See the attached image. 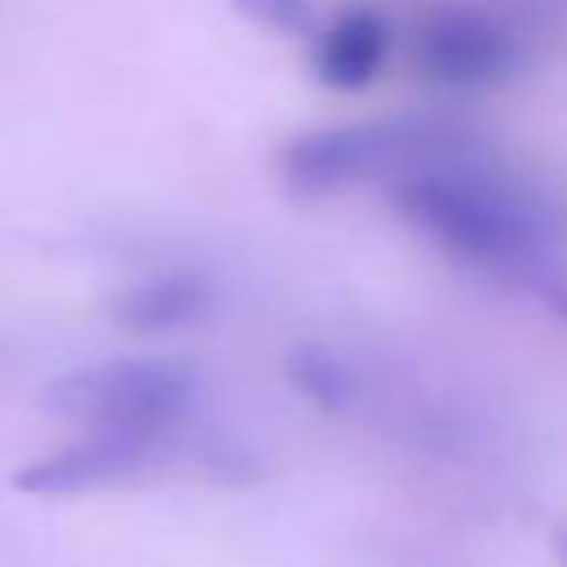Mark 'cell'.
Returning <instances> with one entry per match:
<instances>
[{
  "instance_id": "ba28073f",
  "label": "cell",
  "mask_w": 567,
  "mask_h": 567,
  "mask_svg": "<svg viewBox=\"0 0 567 567\" xmlns=\"http://www.w3.org/2000/svg\"><path fill=\"white\" fill-rule=\"evenodd\" d=\"M310 44H315L319 84H328L337 93H359L385 71V58L394 49V27L381 9L350 4L337 18H328L310 35Z\"/></svg>"
},
{
  "instance_id": "6da1fadb",
  "label": "cell",
  "mask_w": 567,
  "mask_h": 567,
  "mask_svg": "<svg viewBox=\"0 0 567 567\" xmlns=\"http://www.w3.org/2000/svg\"><path fill=\"white\" fill-rule=\"evenodd\" d=\"M390 204L416 239L518 292L563 257L558 213L518 177L470 155L456 137L394 173Z\"/></svg>"
},
{
  "instance_id": "8992f818",
  "label": "cell",
  "mask_w": 567,
  "mask_h": 567,
  "mask_svg": "<svg viewBox=\"0 0 567 567\" xmlns=\"http://www.w3.org/2000/svg\"><path fill=\"white\" fill-rule=\"evenodd\" d=\"M279 372L292 385V394L323 416H337V421L390 416L385 372L350 346H337L328 337H301L284 350Z\"/></svg>"
},
{
  "instance_id": "9c48e42d",
  "label": "cell",
  "mask_w": 567,
  "mask_h": 567,
  "mask_svg": "<svg viewBox=\"0 0 567 567\" xmlns=\"http://www.w3.org/2000/svg\"><path fill=\"white\" fill-rule=\"evenodd\" d=\"M230 4L244 22L279 40H310L319 31V13L310 0H230Z\"/></svg>"
},
{
  "instance_id": "3957f363",
  "label": "cell",
  "mask_w": 567,
  "mask_h": 567,
  "mask_svg": "<svg viewBox=\"0 0 567 567\" xmlns=\"http://www.w3.org/2000/svg\"><path fill=\"white\" fill-rule=\"evenodd\" d=\"M195 372L159 354H115L53 377L40 390V408L84 430L168 434L195 403Z\"/></svg>"
},
{
  "instance_id": "8fae6325",
  "label": "cell",
  "mask_w": 567,
  "mask_h": 567,
  "mask_svg": "<svg viewBox=\"0 0 567 567\" xmlns=\"http://www.w3.org/2000/svg\"><path fill=\"white\" fill-rule=\"evenodd\" d=\"M558 554H563V563H567V527L558 532Z\"/></svg>"
},
{
  "instance_id": "277c9868",
  "label": "cell",
  "mask_w": 567,
  "mask_h": 567,
  "mask_svg": "<svg viewBox=\"0 0 567 567\" xmlns=\"http://www.w3.org/2000/svg\"><path fill=\"white\" fill-rule=\"evenodd\" d=\"M416 66L425 80L456 93H487L523 71V40L492 13L443 4L416 27Z\"/></svg>"
},
{
  "instance_id": "30bf717a",
  "label": "cell",
  "mask_w": 567,
  "mask_h": 567,
  "mask_svg": "<svg viewBox=\"0 0 567 567\" xmlns=\"http://www.w3.org/2000/svg\"><path fill=\"white\" fill-rule=\"evenodd\" d=\"M527 301H536L554 323H563L567 328V261L558 257V261H549L536 279H532V288L523 292Z\"/></svg>"
},
{
  "instance_id": "52a82bcc",
  "label": "cell",
  "mask_w": 567,
  "mask_h": 567,
  "mask_svg": "<svg viewBox=\"0 0 567 567\" xmlns=\"http://www.w3.org/2000/svg\"><path fill=\"white\" fill-rule=\"evenodd\" d=\"M221 301V288L208 270L199 266H159L151 275L128 279L111 301V319L124 332L137 337H168V332H186L213 319Z\"/></svg>"
},
{
  "instance_id": "7a4b0ae2",
  "label": "cell",
  "mask_w": 567,
  "mask_h": 567,
  "mask_svg": "<svg viewBox=\"0 0 567 567\" xmlns=\"http://www.w3.org/2000/svg\"><path fill=\"white\" fill-rule=\"evenodd\" d=\"M452 142L447 133L412 120H346L310 124L279 142L275 182L297 204H323L346 190H359L377 177L403 173L412 159Z\"/></svg>"
},
{
  "instance_id": "5b68a950",
  "label": "cell",
  "mask_w": 567,
  "mask_h": 567,
  "mask_svg": "<svg viewBox=\"0 0 567 567\" xmlns=\"http://www.w3.org/2000/svg\"><path fill=\"white\" fill-rule=\"evenodd\" d=\"M168 434H133V430H84L80 439L49 447L13 470V487L27 496H80L97 487H115L142 474Z\"/></svg>"
}]
</instances>
